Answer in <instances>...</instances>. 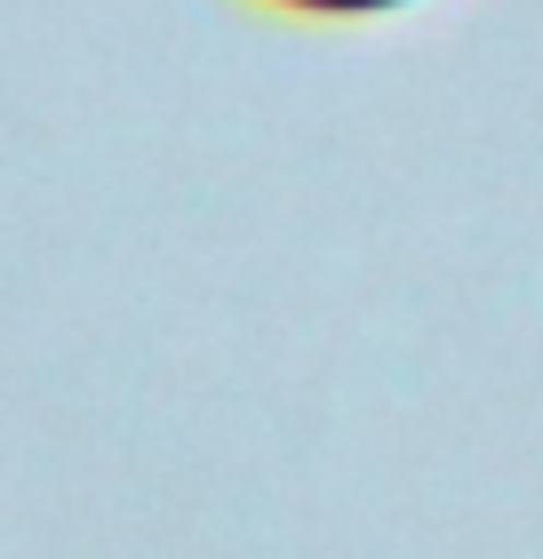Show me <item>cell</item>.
I'll list each match as a JSON object with an SVG mask.
<instances>
[{
  "label": "cell",
  "mask_w": 543,
  "mask_h": 559,
  "mask_svg": "<svg viewBox=\"0 0 543 559\" xmlns=\"http://www.w3.org/2000/svg\"><path fill=\"white\" fill-rule=\"evenodd\" d=\"M280 9H312V16H368V9H400V0H280Z\"/></svg>",
  "instance_id": "obj_1"
}]
</instances>
